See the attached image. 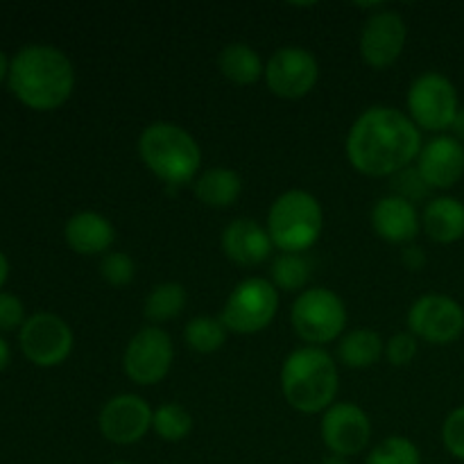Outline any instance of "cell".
Segmentation results:
<instances>
[{
	"label": "cell",
	"instance_id": "d590c367",
	"mask_svg": "<svg viewBox=\"0 0 464 464\" xmlns=\"http://www.w3.org/2000/svg\"><path fill=\"white\" fill-rule=\"evenodd\" d=\"M9 362V347L3 338H0V370H5Z\"/></svg>",
	"mask_w": 464,
	"mask_h": 464
},
{
	"label": "cell",
	"instance_id": "8d00e7d4",
	"mask_svg": "<svg viewBox=\"0 0 464 464\" xmlns=\"http://www.w3.org/2000/svg\"><path fill=\"white\" fill-rule=\"evenodd\" d=\"M7 275H9V263H7V256H5L3 252H0V285L7 281Z\"/></svg>",
	"mask_w": 464,
	"mask_h": 464
},
{
	"label": "cell",
	"instance_id": "ab89813d",
	"mask_svg": "<svg viewBox=\"0 0 464 464\" xmlns=\"http://www.w3.org/2000/svg\"><path fill=\"white\" fill-rule=\"evenodd\" d=\"M113 464H131V462H113Z\"/></svg>",
	"mask_w": 464,
	"mask_h": 464
},
{
	"label": "cell",
	"instance_id": "52a82bcc",
	"mask_svg": "<svg viewBox=\"0 0 464 464\" xmlns=\"http://www.w3.org/2000/svg\"><path fill=\"white\" fill-rule=\"evenodd\" d=\"M408 116L420 130L444 134L460 113L458 89L444 72L426 71L415 77L406 95Z\"/></svg>",
	"mask_w": 464,
	"mask_h": 464
},
{
	"label": "cell",
	"instance_id": "7c38bea8",
	"mask_svg": "<svg viewBox=\"0 0 464 464\" xmlns=\"http://www.w3.org/2000/svg\"><path fill=\"white\" fill-rule=\"evenodd\" d=\"M18 343L27 361L39 367H57L71 356L75 338H72L71 326L59 315L34 313L23 322Z\"/></svg>",
	"mask_w": 464,
	"mask_h": 464
},
{
	"label": "cell",
	"instance_id": "3957f363",
	"mask_svg": "<svg viewBox=\"0 0 464 464\" xmlns=\"http://www.w3.org/2000/svg\"><path fill=\"white\" fill-rule=\"evenodd\" d=\"M281 392L290 408L304 415L329 411L340 390L338 362L322 347H299L281 365Z\"/></svg>",
	"mask_w": 464,
	"mask_h": 464
},
{
	"label": "cell",
	"instance_id": "ffe728a7",
	"mask_svg": "<svg viewBox=\"0 0 464 464\" xmlns=\"http://www.w3.org/2000/svg\"><path fill=\"white\" fill-rule=\"evenodd\" d=\"M421 229L433 243L451 245L464 238V202L451 195L429 199L421 213Z\"/></svg>",
	"mask_w": 464,
	"mask_h": 464
},
{
	"label": "cell",
	"instance_id": "7402d4cb",
	"mask_svg": "<svg viewBox=\"0 0 464 464\" xmlns=\"http://www.w3.org/2000/svg\"><path fill=\"white\" fill-rule=\"evenodd\" d=\"M338 361L349 370H367L385 353V343L374 329H353L338 340Z\"/></svg>",
	"mask_w": 464,
	"mask_h": 464
},
{
	"label": "cell",
	"instance_id": "d6a6232c",
	"mask_svg": "<svg viewBox=\"0 0 464 464\" xmlns=\"http://www.w3.org/2000/svg\"><path fill=\"white\" fill-rule=\"evenodd\" d=\"M25 322V308L23 302L12 293H0V331H12L23 326Z\"/></svg>",
	"mask_w": 464,
	"mask_h": 464
},
{
	"label": "cell",
	"instance_id": "7a4b0ae2",
	"mask_svg": "<svg viewBox=\"0 0 464 464\" xmlns=\"http://www.w3.org/2000/svg\"><path fill=\"white\" fill-rule=\"evenodd\" d=\"M9 86L14 95L36 111H53L71 98L75 68L54 45H25L9 63Z\"/></svg>",
	"mask_w": 464,
	"mask_h": 464
},
{
	"label": "cell",
	"instance_id": "5bb4252c",
	"mask_svg": "<svg viewBox=\"0 0 464 464\" xmlns=\"http://www.w3.org/2000/svg\"><path fill=\"white\" fill-rule=\"evenodd\" d=\"M320 433L331 456L352 458L365 451L370 444L372 421L356 403H334L329 411L322 412Z\"/></svg>",
	"mask_w": 464,
	"mask_h": 464
},
{
	"label": "cell",
	"instance_id": "4316f807",
	"mask_svg": "<svg viewBox=\"0 0 464 464\" xmlns=\"http://www.w3.org/2000/svg\"><path fill=\"white\" fill-rule=\"evenodd\" d=\"M193 415L181 403H163L152 415V430L166 442H181L193 433Z\"/></svg>",
	"mask_w": 464,
	"mask_h": 464
},
{
	"label": "cell",
	"instance_id": "cb8c5ba5",
	"mask_svg": "<svg viewBox=\"0 0 464 464\" xmlns=\"http://www.w3.org/2000/svg\"><path fill=\"white\" fill-rule=\"evenodd\" d=\"M186 304H188V295H186L184 285L177 284V281H163V284L154 285L145 297L143 315L152 324H163V322L179 317Z\"/></svg>",
	"mask_w": 464,
	"mask_h": 464
},
{
	"label": "cell",
	"instance_id": "e575fe53",
	"mask_svg": "<svg viewBox=\"0 0 464 464\" xmlns=\"http://www.w3.org/2000/svg\"><path fill=\"white\" fill-rule=\"evenodd\" d=\"M451 131H453V136L460 140V143H464V109H460V113L456 116V122H453Z\"/></svg>",
	"mask_w": 464,
	"mask_h": 464
},
{
	"label": "cell",
	"instance_id": "4fadbf2b",
	"mask_svg": "<svg viewBox=\"0 0 464 464\" xmlns=\"http://www.w3.org/2000/svg\"><path fill=\"white\" fill-rule=\"evenodd\" d=\"M406 21L394 9H376L365 18L358 39L361 57L372 68H390L406 48Z\"/></svg>",
	"mask_w": 464,
	"mask_h": 464
},
{
	"label": "cell",
	"instance_id": "d4e9b609",
	"mask_svg": "<svg viewBox=\"0 0 464 464\" xmlns=\"http://www.w3.org/2000/svg\"><path fill=\"white\" fill-rule=\"evenodd\" d=\"M311 279V263L304 254L281 252L272 258L270 263V281L276 290H288V293H299L306 288Z\"/></svg>",
	"mask_w": 464,
	"mask_h": 464
},
{
	"label": "cell",
	"instance_id": "1f68e13d",
	"mask_svg": "<svg viewBox=\"0 0 464 464\" xmlns=\"http://www.w3.org/2000/svg\"><path fill=\"white\" fill-rule=\"evenodd\" d=\"M442 442L453 458L464 460V406L447 415L442 424Z\"/></svg>",
	"mask_w": 464,
	"mask_h": 464
},
{
	"label": "cell",
	"instance_id": "277c9868",
	"mask_svg": "<svg viewBox=\"0 0 464 464\" xmlns=\"http://www.w3.org/2000/svg\"><path fill=\"white\" fill-rule=\"evenodd\" d=\"M139 157L166 186L179 188L198 179L202 150L188 130L170 121L150 122L139 136Z\"/></svg>",
	"mask_w": 464,
	"mask_h": 464
},
{
	"label": "cell",
	"instance_id": "8992f818",
	"mask_svg": "<svg viewBox=\"0 0 464 464\" xmlns=\"http://www.w3.org/2000/svg\"><path fill=\"white\" fill-rule=\"evenodd\" d=\"M293 329L308 347H322L343 338L347 306L331 288H308L297 295L290 308Z\"/></svg>",
	"mask_w": 464,
	"mask_h": 464
},
{
	"label": "cell",
	"instance_id": "836d02e7",
	"mask_svg": "<svg viewBox=\"0 0 464 464\" xmlns=\"http://www.w3.org/2000/svg\"><path fill=\"white\" fill-rule=\"evenodd\" d=\"M401 263L411 272H421L426 267V263H429V258H426L424 247H420V245L411 243V245H406V247H403Z\"/></svg>",
	"mask_w": 464,
	"mask_h": 464
},
{
	"label": "cell",
	"instance_id": "2e32d148",
	"mask_svg": "<svg viewBox=\"0 0 464 464\" xmlns=\"http://www.w3.org/2000/svg\"><path fill=\"white\" fill-rule=\"evenodd\" d=\"M417 172L429 188L449 190L464 177V143L453 134H438L421 145Z\"/></svg>",
	"mask_w": 464,
	"mask_h": 464
},
{
	"label": "cell",
	"instance_id": "ac0fdd59",
	"mask_svg": "<svg viewBox=\"0 0 464 464\" xmlns=\"http://www.w3.org/2000/svg\"><path fill=\"white\" fill-rule=\"evenodd\" d=\"M370 222L374 234L392 245H411L421 229V216L417 211V204L394 193L385 195L372 207Z\"/></svg>",
	"mask_w": 464,
	"mask_h": 464
},
{
	"label": "cell",
	"instance_id": "44dd1931",
	"mask_svg": "<svg viewBox=\"0 0 464 464\" xmlns=\"http://www.w3.org/2000/svg\"><path fill=\"white\" fill-rule=\"evenodd\" d=\"M243 193V179L231 168H208L195 179V195L211 208H227L238 202Z\"/></svg>",
	"mask_w": 464,
	"mask_h": 464
},
{
	"label": "cell",
	"instance_id": "603a6c76",
	"mask_svg": "<svg viewBox=\"0 0 464 464\" xmlns=\"http://www.w3.org/2000/svg\"><path fill=\"white\" fill-rule=\"evenodd\" d=\"M218 68H220L222 77L240 86L254 84L266 72V63H263L261 54L247 44L225 45L218 54Z\"/></svg>",
	"mask_w": 464,
	"mask_h": 464
},
{
	"label": "cell",
	"instance_id": "f1b7e54d",
	"mask_svg": "<svg viewBox=\"0 0 464 464\" xmlns=\"http://www.w3.org/2000/svg\"><path fill=\"white\" fill-rule=\"evenodd\" d=\"M100 276L111 285H127L136 276V263L127 252H107L100 261Z\"/></svg>",
	"mask_w": 464,
	"mask_h": 464
},
{
	"label": "cell",
	"instance_id": "f35d334b",
	"mask_svg": "<svg viewBox=\"0 0 464 464\" xmlns=\"http://www.w3.org/2000/svg\"><path fill=\"white\" fill-rule=\"evenodd\" d=\"M320 464H349V462H347V458H340V456H329V458H324V460H322Z\"/></svg>",
	"mask_w": 464,
	"mask_h": 464
},
{
	"label": "cell",
	"instance_id": "ba28073f",
	"mask_svg": "<svg viewBox=\"0 0 464 464\" xmlns=\"http://www.w3.org/2000/svg\"><path fill=\"white\" fill-rule=\"evenodd\" d=\"M279 311V290L270 279L249 276L243 279L227 297L220 311V322L227 331L252 335L267 329Z\"/></svg>",
	"mask_w": 464,
	"mask_h": 464
},
{
	"label": "cell",
	"instance_id": "83f0119b",
	"mask_svg": "<svg viewBox=\"0 0 464 464\" xmlns=\"http://www.w3.org/2000/svg\"><path fill=\"white\" fill-rule=\"evenodd\" d=\"M365 464H421V453L412 440L390 435L372 449Z\"/></svg>",
	"mask_w": 464,
	"mask_h": 464
},
{
	"label": "cell",
	"instance_id": "74e56055",
	"mask_svg": "<svg viewBox=\"0 0 464 464\" xmlns=\"http://www.w3.org/2000/svg\"><path fill=\"white\" fill-rule=\"evenodd\" d=\"M9 75V63H7V57H5V53H0V82L5 80V77Z\"/></svg>",
	"mask_w": 464,
	"mask_h": 464
},
{
	"label": "cell",
	"instance_id": "9a60e30c",
	"mask_svg": "<svg viewBox=\"0 0 464 464\" xmlns=\"http://www.w3.org/2000/svg\"><path fill=\"white\" fill-rule=\"evenodd\" d=\"M154 411L139 394H116L102 406L98 415V429L111 444H136L152 429Z\"/></svg>",
	"mask_w": 464,
	"mask_h": 464
},
{
	"label": "cell",
	"instance_id": "484cf974",
	"mask_svg": "<svg viewBox=\"0 0 464 464\" xmlns=\"http://www.w3.org/2000/svg\"><path fill=\"white\" fill-rule=\"evenodd\" d=\"M227 326L222 324L220 317L211 315H198L186 324L184 340L188 349L198 353H216L225 347L227 343Z\"/></svg>",
	"mask_w": 464,
	"mask_h": 464
},
{
	"label": "cell",
	"instance_id": "6da1fadb",
	"mask_svg": "<svg viewBox=\"0 0 464 464\" xmlns=\"http://www.w3.org/2000/svg\"><path fill=\"white\" fill-rule=\"evenodd\" d=\"M421 145L420 127L408 113L388 104L365 109L344 140L349 163L365 177H394L417 161Z\"/></svg>",
	"mask_w": 464,
	"mask_h": 464
},
{
	"label": "cell",
	"instance_id": "8fae6325",
	"mask_svg": "<svg viewBox=\"0 0 464 464\" xmlns=\"http://www.w3.org/2000/svg\"><path fill=\"white\" fill-rule=\"evenodd\" d=\"M263 80L276 98L299 100L315 89L320 80V63L311 50L302 45H284L270 54Z\"/></svg>",
	"mask_w": 464,
	"mask_h": 464
},
{
	"label": "cell",
	"instance_id": "30bf717a",
	"mask_svg": "<svg viewBox=\"0 0 464 464\" xmlns=\"http://www.w3.org/2000/svg\"><path fill=\"white\" fill-rule=\"evenodd\" d=\"M408 331L430 344H451L464 334V308L449 295H421L408 308Z\"/></svg>",
	"mask_w": 464,
	"mask_h": 464
},
{
	"label": "cell",
	"instance_id": "f546056e",
	"mask_svg": "<svg viewBox=\"0 0 464 464\" xmlns=\"http://www.w3.org/2000/svg\"><path fill=\"white\" fill-rule=\"evenodd\" d=\"M417 349H420V340L411 334V331H401V334H394L392 338L385 343V353L390 365L394 367H406L411 365L412 358L417 356Z\"/></svg>",
	"mask_w": 464,
	"mask_h": 464
},
{
	"label": "cell",
	"instance_id": "5b68a950",
	"mask_svg": "<svg viewBox=\"0 0 464 464\" xmlns=\"http://www.w3.org/2000/svg\"><path fill=\"white\" fill-rule=\"evenodd\" d=\"M322 231H324V208L320 199L308 190H285L267 211V234L279 252H308L320 240Z\"/></svg>",
	"mask_w": 464,
	"mask_h": 464
},
{
	"label": "cell",
	"instance_id": "4dcf8cb0",
	"mask_svg": "<svg viewBox=\"0 0 464 464\" xmlns=\"http://www.w3.org/2000/svg\"><path fill=\"white\" fill-rule=\"evenodd\" d=\"M392 188H394V195H399V198L408 199V202L417 204L420 199H424L426 195H429V184H426L424 179H421V175L417 172V168H403L401 172H397L394 175V181H392Z\"/></svg>",
	"mask_w": 464,
	"mask_h": 464
},
{
	"label": "cell",
	"instance_id": "e0dca14e",
	"mask_svg": "<svg viewBox=\"0 0 464 464\" xmlns=\"http://www.w3.org/2000/svg\"><path fill=\"white\" fill-rule=\"evenodd\" d=\"M220 245L231 263L243 267L261 266L272 254V238L267 227H261L252 218H236L222 229Z\"/></svg>",
	"mask_w": 464,
	"mask_h": 464
},
{
	"label": "cell",
	"instance_id": "9c48e42d",
	"mask_svg": "<svg viewBox=\"0 0 464 464\" xmlns=\"http://www.w3.org/2000/svg\"><path fill=\"white\" fill-rule=\"evenodd\" d=\"M175 343L161 326H143L131 335L122 353V370L136 385H157L170 372Z\"/></svg>",
	"mask_w": 464,
	"mask_h": 464
},
{
	"label": "cell",
	"instance_id": "d6986e66",
	"mask_svg": "<svg viewBox=\"0 0 464 464\" xmlns=\"http://www.w3.org/2000/svg\"><path fill=\"white\" fill-rule=\"evenodd\" d=\"M63 238L75 254H82V256L102 254L104 256L116 240V229L102 213L80 211L68 218L63 227Z\"/></svg>",
	"mask_w": 464,
	"mask_h": 464
}]
</instances>
